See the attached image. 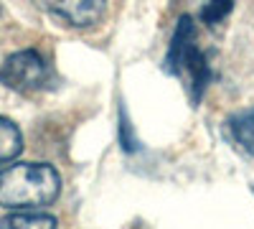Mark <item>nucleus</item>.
I'll return each mask as SVG.
<instances>
[{
    "instance_id": "1",
    "label": "nucleus",
    "mask_w": 254,
    "mask_h": 229,
    "mask_svg": "<svg viewBox=\"0 0 254 229\" xmlns=\"http://www.w3.org/2000/svg\"><path fill=\"white\" fill-rule=\"evenodd\" d=\"M61 178L49 163H15L0 171V206L41 209L56 201Z\"/></svg>"
},
{
    "instance_id": "2",
    "label": "nucleus",
    "mask_w": 254,
    "mask_h": 229,
    "mask_svg": "<svg viewBox=\"0 0 254 229\" xmlns=\"http://www.w3.org/2000/svg\"><path fill=\"white\" fill-rule=\"evenodd\" d=\"M163 69L168 74L183 79L190 102L198 105L208 81H211V64H208V54L198 44V33H196V26H193V18L190 15H181L171 44H168Z\"/></svg>"
},
{
    "instance_id": "3",
    "label": "nucleus",
    "mask_w": 254,
    "mask_h": 229,
    "mask_svg": "<svg viewBox=\"0 0 254 229\" xmlns=\"http://www.w3.org/2000/svg\"><path fill=\"white\" fill-rule=\"evenodd\" d=\"M51 81H54V72L49 61L33 49L10 54L0 67V84H5L8 89L20 94L41 92L51 87Z\"/></svg>"
},
{
    "instance_id": "4",
    "label": "nucleus",
    "mask_w": 254,
    "mask_h": 229,
    "mask_svg": "<svg viewBox=\"0 0 254 229\" xmlns=\"http://www.w3.org/2000/svg\"><path fill=\"white\" fill-rule=\"evenodd\" d=\"M36 3L74 28H89L99 23L107 10V0H36Z\"/></svg>"
},
{
    "instance_id": "5",
    "label": "nucleus",
    "mask_w": 254,
    "mask_h": 229,
    "mask_svg": "<svg viewBox=\"0 0 254 229\" xmlns=\"http://www.w3.org/2000/svg\"><path fill=\"white\" fill-rule=\"evenodd\" d=\"M229 138L249 155H254V110H244L226 120Z\"/></svg>"
},
{
    "instance_id": "6",
    "label": "nucleus",
    "mask_w": 254,
    "mask_h": 229,
    "mask_svg": "<svg viewBox=\"0 0 254 229\" xmlns=\"http://www.w3.org/2000/svg\"><path fill=\"white\" fill-rule=\"evenodd\" d=\"M20 151H23V135L18 125L8 117H0V165L20 155Z\"/></svg>"
},
{
    "instance_id": "7",
    "label": "nucleus",
    "mask_w": 254,
    "mask_h": 229,
    "mask_svg": "<svg viewBox=\"0 0 254 229\" xmlns=\"http://www.w3.org/2000/svg\"><path fill=\"white\" fill-rule=\"evenodd\" d=\"M59 222H56V217H51V214H44V212H36V209H18V212H13V214H8V217H3L0 219V227H31V229H36V227H46V229H51V227H56Z\"/></svg>"
},
{
    "instance_id": "8",
    "label": "nucleus",
    "mask_w": 254,
    "mask_h": 229,
    "mask_svg": "<svg viewBox=\"0 0 254 229\" xmlns=\"http://www.w3.org/2000/svg\"><path fill=\"white\" fill-rule=\"evenodd\" d=\"M231 13V0H211V3L203 8V20L208 26H216Z\"/></svg>"
},
{
    "instance_id": "9",
    "label": "nucleus",
    "mask_w": 254,
    "mask_h": 229,
    "mask_svg": "<svg viewBox=\"0 0 254 229\" xmlns=\"http://www.w3.org/2000/svg\"><path fill=\"white\" fill-rule=\"evenodd\" d=\"M120 140H122V148L125 151H137V140H135V135H132V128H130V122H127V117H125V110L120 112Z\"/></svg>"
}]
</instances>
